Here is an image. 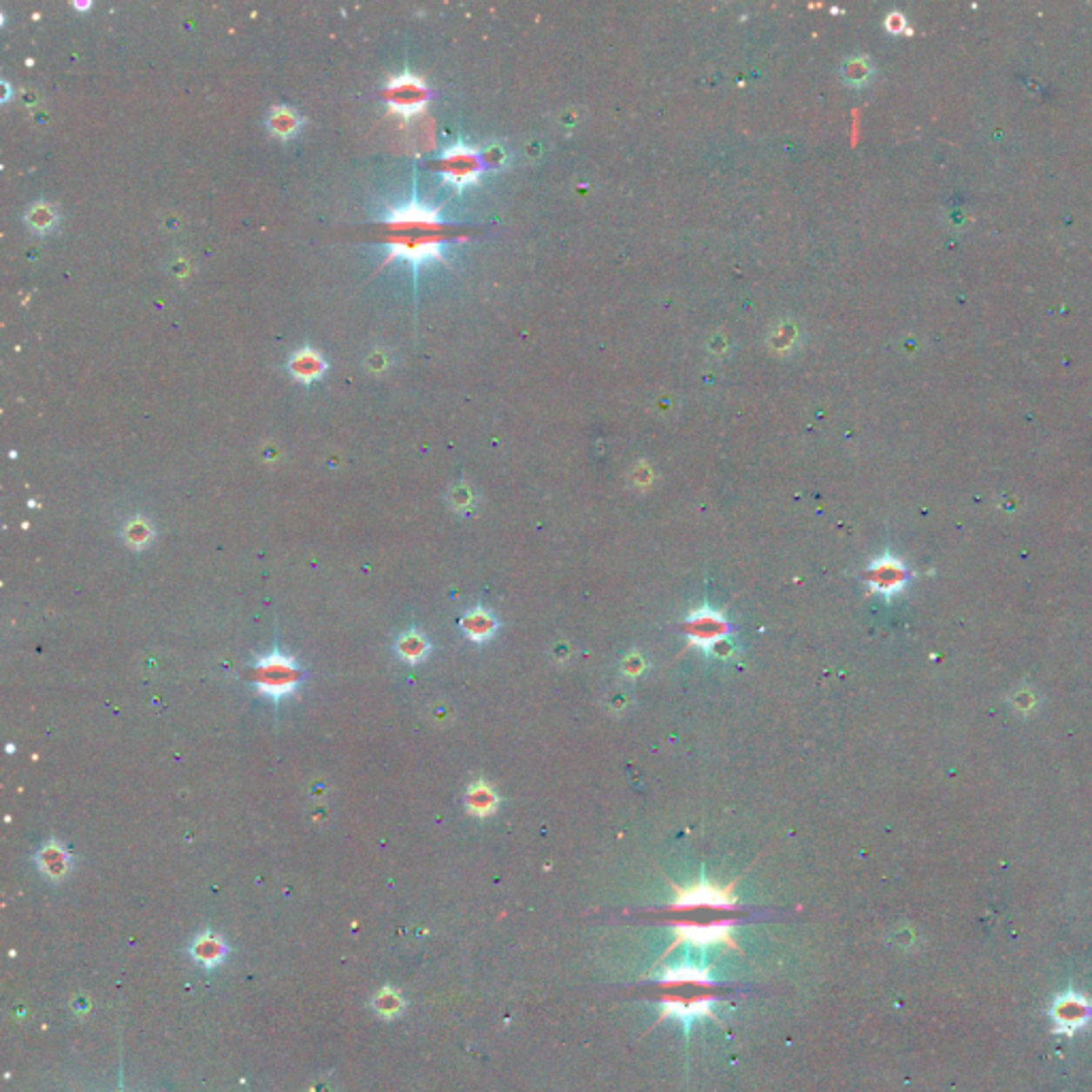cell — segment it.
Masks as SVG:
<instances>
[{
    "label": "cell",
    "instance_id": "cell-13",
    "mask_svg": "<svg viewBox=\"0 0 1092 1092\" xmlns=\"http://www.w3.org/2000/svg\"><path fill=\"white\" fill-rule=\"evenodd\" d=\"M868 580L873 583V587L877 591H883V593H890V591H898V587L902 585L905 580V570L892 559H881L868 570Z\"/></svg>",
    "mask_w": 1092,
    "mask_h": 1092
},
{
    "label": "cell",
    "instance_id": "cell-17",
    "mask_svg": "<svg viewBox=\"0 0 1092 1092\" xmlns=\"http://www.w3.org/2000/svg\"><path fill=\"white\" fill-rule=\"evenodd\" d=\"M56 222H58V214L50 203H35L26 211V224L37 233H47V231L54 229Z\"/></svg>",
    "mask_w": 1092,
    "mask_h": 1092
},
{
    "label": "cell",
    "instance_id": "cell-3",
    "mask_svg": "<svg viewBox=\"0 0 1092 1092\" xmlns=\"http://www.w3.org/2000/svg\"><path fill=\"white\" fill-rule=\"evenodd\" d=\"M683 627L687 636L692 638V645L700 646L707 655L713 653L721 642H726L727 632H730L726 617L721 613L711 611V608L693 613Z\"/></svg>",
    "mask_w": 1092,
    "mask_h": 1092
},
{
    "label": "cell",
    "instance_id": "cell-14",
    "mask_svg": "<svg viewBox=\"0 0 1092 1092\" xmlns=\"http://www.w3.org/2000/svg\"><path fill=\"white\" fill-rule=\"evenodd\" d=\"M122 538H124V542L132 548V551H144V548H148L150 545H152L154 529H152V525H150V521H145V519H141V517H135L124 523V527H122Z\"/></svg>",
    "mask_w": 1092,
    "mask_h": 1092
},
{
    "label": "cell",
    "instance_id": "cell-11",
    "mask_svg": "<svg viewBox=\"0 0 1092 1092\" xmlns=\"http://www.w3.org/2000/svg\"><path fill=\"white\" fill-rule=\"evenodd\" d=\"M689 905H713V907H730L732 905V896L727 890H721V888L715 886H708V883H700V886L692 888V890H685L680 892L677 907H689Z\"/></svg>",
    "mask_w": 1092,
    "mask_h": 1092
},
{
    "label": "cell",
    "instance_id": "cell-15",
    "mask_svg": "<svg viewBox=\"0 0 1092 1092\" xmlns=\"http://www.w3.org/2000/svg\"><path fill=\"white\" fill-rule=\"evenodd\" d=\"M269 131L273 135L282 137V139H288V137L295 135L297 131L301 129V117L297 116V111H292L291 107H273V111L269 113Z\"/></svg>",
    "mask_w": 1092,
    "mask_h": 1092
},
{
    "label": "cell",
    "instance_id": "cell-12",
    "mask_svg": "<svg viewBox=\"0 0 1092 1092\" xmlns=\"http://www.w3.org/2000/svg\"><path fill=\"white\" fill-rule=\"evenodd\" d=\"M466 807L472 815L486 817V815H491V813H495V808L499 807V798H498V794H495V789L480 779V781H474L470 786V789H467Z\"/></svg>",
    "mask_w": 1092,
    "mask_h": 1092
},
{
    "label": "cell",
    "instance_id": "cell-18",
    "mask_svg": "<svg viewBox=\"0 0 1092 1092\" xmlns=\"http://www.w3.org/2000/svg\"><path fill=\"white\" fill-rule=\"evenodd\" d=\"M621 668H623V674H626V677H632V679L633 677H640V674L645 673V668H646V660L640 653H630V655L626 657V660H623Z\"/></svg>",
    "mask_w": 1092,
    "mask_h": 1092
},
{
    "label": "cell",
    "instance_id": "cell-10",
    "mask_svg": "<svg viewBox=\"0 0 1092 1092\" xmlns=\"http://www.w3.org/2000/svg\"><path fill=\"white\" fill-rule=\"evenodd\" d=\"M429 651H432V645L425 638V633L416 630V627H410V630L399 633V638L395 642V653L405 664H419V661H423L429 655Z\"/></svg>",
    "mask_w": 1092,
    "mask_h": 1092
},
{
    "label": "cell",
    "instance_id": "cell-4",
    "mask_svg": "<svg viewBox=\"0 0 1092 1092\" xmlns=\"http://www.w3.org/2000/svg\"><path fill=\"white\" fill-rule=\"evenodd\" d=\"M386 103L391 105V110L404 113V116H410V113L420 111L427 103V86L420 82L419 77L414 75L404 73L399 77L393 79V82L386 86Z\"/></svg>",
    "mask_w": 1092,
    "mask_h": 1092
},
{
    "label": "cell",
    "instance_id": "cell-19",
    "mask_svg": "<svg viewBox=\"0 0 1092 1092\" xmlns=\"http://www.w3.org/2000/svg\"><path fill=\"white\" fill-rule=\"evenodd\" d=\"M451 502H452V506H455L457 510H463V508H467V506H472V491H470V486H466V485L455 486V489H452V493H451Z\"/></svg>",
    "mask_w": 1092,
    "mask_h": 1092
},
{
    "label": "cell",
    "instance_id": "cell-1",
    "mask_svg": "<svg viewBox=\"0 0 1092 1092\" xmlns=\"http://www.w3.org/2000/svg\"><path fill=\"white\" fill-rule=\"evenodd\" d=\"M386 244L391 245V257H404L410 261H427L439 257V245L446 239V226L436 214L420 205H405L393 211L386 222Z\"/></svg>",
    "mask_w": 1092,
    "mask_h": 1092
},
{
    "label": "cell",
    "instance_id": "cell-8",
    "mask_svg": "<svg viewBox=\"0 0 1092 1092\" xmlns=\"http://www.w3.org/2000/svg\"><path fill=\"white\" fill-rule=\"evenodd\" d=\"M288 370H291L292 376L301 382H312V380H318L325 372H327V363H325L323 354L316 352L314 348H301L299 352L292 354V358L288 361Z\"/></svg>",
    "mask_w": 1092,
    "mask_h": 1092
},
{
    "label": "cell",
    "instance_id": "cell-9",
    "mask_svg": "<svg viewBox=\"0 0 1092 1092\" xmlns=\"http://www.w3.org/2000/svg\"><path fill=\"white\" fill-rule=\"evenodd\" d=\"M461 630L466 632V636L474 642H485L489 638H493V633L498 632V619L493 617L489 611H485L482 606L472 608L470 613L463 614L461 619Z\"/></svg>",
    "mask_w": 1092,
    "mask_h": 1092
},
{
    "label": "cell",
    "instance_id": "cell-21",
    "mask_svg": "<svg viewBox=\"0 0 1092 1092\" xmlns=\"http://www.w3.org/2000/svg\"><path fill=\"white\" fill-rule=\"evenodd\" d=\"M485 160H486V163H491V164L502 163V160H504V152H502V150H499V148H489V150H486V152H485Z\"/></svg>",
    "mask_w": 1092,
    "mask_h": 1092
},
{
    "label": "cell",
    "instance_id": "cell-5",
    "mask_svg": "<svg viewBox=\"0 0 1092 1092\" xmlns=\"http://www.w3.org/2000/svg\"><path fill=\"white\" fill-rule=\"evenodd\" d=\"M439 169L442 173L446 175L448 179L457 184H466L472 182L476 175L480 173V160L476 152L467 148H455V150H448L446 154L442 156L439 160Z\"/></svg>",
    "mask_w": 1092,
    "mask_h": 1092
},
{
    "label": "cell",
    "instance_id": "cell-6",
    "mask_svg": "<svg viewBox=\"0 0 1092 1092\" xmlns=\"http://www.w3.org/2000/svg\"><path fill=\"white\" fill-rule=\"evenodd\" d=\"M39 871L51 881H60L70 873V855L58 841H47L35 855Z\"/></svg>",
    "mask_w": 1092,
    "mask_h": 1092
},
{
    "label": "cell",
    "instance_id": "cell-20",
    "mask_svg": "<svg viewBox=\"0 0 1092 1092\" xmlns=\"http://www.w3.org/2000/svg\"><path fill=\"white\" fill-rule=\"evenodd\" d=\"M794 338H796V331H794L792 327H781L777 331V338H774V346H777V350L792 346Z\"/></svg>",
    "mask_w": 1092,
    "mask_h": 1092
},
{
    "label": "cell",
    "instance_id": "cell-7",
    "mask_svg": "<svg viewBox=\"0 0 1092 1092\" xmlns=\"http://www.w3.org/2000/svg\"><path fill=\"white\" fill-rule=\"evenodd\" d=\"M226 943L222 941L218 935H214L211 930H205L203 935L192 941L191 945V956L192 961L197 964H201L203 968H214L226 958Z\"/></svg>",
    "mask_w": 1092,
    "mask_h": 1092
},
{
    "label": "cell",
    "instance_id": "cell-16",
    "mask_svg": "<svg viewBox=\"0 0 1092 1092\" xmlns=\"http://www.w3.org/2000/svg\"><path fill=\"white\" fill-rule=\"evenodd\" d=\"M372 1005H373V1011L385 1020H393L405 1009L404 996H401L399 990H393V988H382V990L373 996Z\"/></svg>",
    "mask_w": 1092,
    "mask_h": 1092
},
{
    "label": "cell",
    "instance_id": "cell-22",
    "mask_svg": "<svg viewBox=\"0 0 1092 1092\" xmlns=\"http://www.w3.org/2000/svg\"><path fill=\"white\" fill-rule=\"evenodd\" d=\"M386 363H389V361H386V357L382 352H373L372 357H370V367H372V370H376V372H380L382 367L386 365Z\"/></svg>",
    "mask_w": 1092,
    "mask_h": 1092
},
{
    "label": "cell",
    "instance_id": "cell-2",
    "mask_svg": "<svg viewBox=\"0 0 1092 1092\" xmlns=\"http://www.w3.org/2000/svg\"><path fill=\"white\" fill-rule=\"evenodd\" d=\"M250 679L258 687V693L267 696L273 702L291 696L304 680V670L292 655H286L278 646H273L267 655H261L250 668Z\"/></svg>",
    "mask_w": 1092,
    "mask_h": 1092
}]
</instances>
